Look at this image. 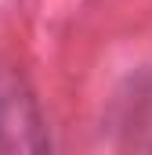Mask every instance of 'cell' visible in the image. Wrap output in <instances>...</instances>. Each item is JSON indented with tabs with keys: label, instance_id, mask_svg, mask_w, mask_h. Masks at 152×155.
Returning a JSON list of instances; mask_svg holds the SVG:
<instances>
[{
	"label": "cell",
	"instance_id": "obj_1",
	"mask_svg": "<svg viewBox=\"0 0 152 155\" xmlns=\"http://www.w3.org/2000/svg\"><path fill=\"white\" fill-rule=\"evenodd\" d=\"M0 155H51L47 119L29 83L0 65Z\"/></svg>",
	"mask_w": 152,
	"mask_h": 155
}]
</instances>
